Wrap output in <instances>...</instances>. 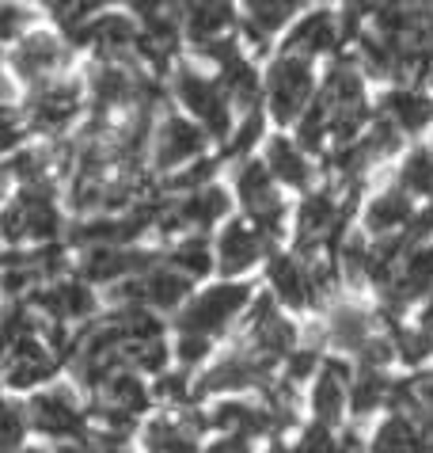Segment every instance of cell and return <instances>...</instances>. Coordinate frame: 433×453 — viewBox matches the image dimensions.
I'll use <instances>...</instances> for the list:
<instances>
[{"mask_svg": "<svg viewBox=\"0 0 433 453\" xmlns=\"http://www.w3.org/2000/svg\"><path fill=\"white\" fill-rule=\"evenodd\" d=\"M251 286L244 282H221V286H209L206 294L190 297L183 312H179V332L186 335H201V339H216L224 335L232 324L244 317V309H251Z\"/></svg>", "mask_w": 433, "mask_h": 453, "instance_id": "cell-1", "label": "cell"}, {"mask_svg": "<svg viewBox=\"0 0 433 453\" xmlns=\"http://www.w3.org/2000/svg\"><path fill=\"white\" fill-rule=\"evenodd\" d=\"M312 65L304 58H277L266 77V104H270L277 122H297L312 104Z\"/></svg>", "mask_w": 433, "mask_h": 453, "instance_id": "cell-2", "label": "cell"}, {"mask_svg": "<svg viewBox=\"0 0 433 453\" xmlns=\"http://www.w3.org/2000/svg\"><path fill=\"white\" fill-rule=\"evenodd\" d=\"M175 92H179L183 107L198 119V126L213 137H224L232 130V115H228V96L221 92V84L201 77L194 69H179L175 73Z\"/></svg>", "mask_w": 433, "mask_h": 453, "instance_id": "cell-3", "label": "cell"}, {"mask_svg": "<svg viewBox=\"0 0 433 453\" xmlns=\"http://www.w3.org/2000/svg\"><path fill=\"white\" fill-rule=\"evenodd\" d=\"M27 423L31 431L54 438V442H65V438H80V426H84V408L69 388H42L34 393L27 404Z\"/></svg>", "mask_w": 433, "mask_h": 453, "instance_id": "cell-4", "label": "cell"}, {"mask_svg": "<svg viewBox=\"0 0 433 453\" xmlns=\"http://www.w3.org/2000/svg\"><path fill=\"white\" fill-rule=\"evenodd\" d=\"M236 191L244 198V206L251 213V225L270 236L282 233V198H277V187H274V175L266 172V165H244L236 175Z\"/></svg>", "mask_w": 433, "mask_h": 453, "instance_id": "cell-5", "label": "cell"}, {"mask_svg": "<svg viewBox=\"0 0 433 453\" xmlns=\"http://www.w3.org/2000/svg\"><path fill=\"white\" fill-rule=\"evenodd\" d=\"M54 370H57V355L38 335H27V339H19V343L0 350V377H4L11 388H31L38 381H46Z\"/></svg>", "mask_w": 433, "mask_h": 453, "instance_id": "cell-6", "label": "cell"}, {"mask_svg": "<svg viewBox=\"0 0 433 453\" xmlns=\"http://www.w3.org/2000/svg\"><path fill=\"white\" fill-rule=\"evenodd\" d=\"M433 294V244H414L399 259L396 274L384 282V297L391 309H406Z\"/></svg>", "mask_w": 433, "mask_h": 453, "instance_id": "cell-7", "label": "cell"}, {"mask_svg": "<svg viewBox=\"0 0 433 453\" xmlns=\"http://www.w3.org/2000/svg\"><path fill=\"white\" fill-rule=\"evenodd\" d=\"M282 419L266 408V404H247V400H221L213 404L206 415V431L216 434H239V438H262V434H274Z\"/></svg>", "mask_w": 433, "mask_h": 453, "instance_id": "cell-8", "label": "cell"}, {"mask_svg": "<svg viewBox=\"0 0 433 453\" xmlns=\"http://www.w3.org/2000/svg\"><path fill=\"white\" fill-rule=\"evenodd\" d=\"M34 305L54 324H80L95 312V294L87 282L57 279V282H46L34 289Z\"/></svg>", "mask_w": 433, "mask_h": 453, "instance_id": "cell-9", "label": "cell"}, {"mask_svg": "<svg viewBox=\"0 0 433 453\" xmlns=\"http://www.w3.org/2000/svg\"><path fill=\"white\" fill-rule=\"evenodd\" d=\"M206 415H156L145 426V449L148 453H198Z\"/></svg>", "mask_w": 433, "mask_h": 453, "instance_id": "cell-10", "label": "cell"}, {"mask_svg": "<svg viewBox=\"0 0 433 453\" xmlns=\"http://www.w3.org/2000/svg\"><path fill=\"white\" fill-rule=\"evenodd\" d=\"M350 404V373L342 362H323L315 370V385H312V415L320 426H338L342 415Z\"/></svg>", "mask_w": 433, "mask_h": 453, "instance_id": "cell-11", "label": "cell"}, {"mask_svg": "<svg viewBox=\"0 0 433 453\" xmlns=\"http://www.w3.org/2000/svg\"><path fill=\"white\" fill-rule=\"evenodd\" d=\"M270 248V236H266L259 225L251 221H232L216 241V263H221L224 274H239L259 263V256Z\"/></svg>", "mask_w": 433, "mask_h": 453, "instance_id": "cell-12", "label": "cell"}, {"mask_svg": "<svg viewBox=\"0 0 433 453\" xmlns=\"http://www.w3.org/2000/svg\"><path fill=\"white\" fill-rule=\"evenodd\" d=\"M206 149V130L198 122L175 119L168 115L160 122L156 134V168H179L186 160H198V153Z\"/></svg>", "mask_w": 433, "mask_h": 453, "instance_id": "cell-13", "label": "cell"}, {"mask_svg": "<svg viewBox=\"0 0 433 453\" xmlns=\"http://www.w3.org/2000/svg\"><path fill=\"white\" fill-rule=\"evenodd\" d=\"M186 35L190 42L209 50L213 42H221L236 23V12H232V0H186Z\"/></svg>", "mask_w": 433, "mask_h": 453, "instance_id": "cell-14", "label": "cell"}, {"mask_svg": "<svg viewBox=\"0 0 433 453\" xmlns=\"http://www.w3.org/2000/svg\"><path fill=\"white\" fill-rule=\"evenodd\" d=\"M76 107H80V88L76 84H46L31 96L27 115L34 130H61L76 119Z\"/></svg>", "mask_w": 433, "mask_h": 453, "instance_id": "cell-15", "label": "cell"}, {"mask_svg": "<svg viewBox=\"0 0 433 453\" xmlns=\"http://www.w3.org/2000/svg\"><path fill=\"white\" fill-rule=\"evenodd\" d=\"M266 279L274 286V297L282 301L285 309H308L315 305V286L304 271V263L297 256H274L270 267H266Z\"/></svg>", "mask_w": 433, "mask_h": 453, "instance_id": "cell-16", "label": "cell"}, {"mask_svg": "<svg viewBox=\"0 0 433 453\" xmlns=\"http://www.w3.org/2000/svg\"><path fill=\"white\" fill-rule=\"evenodd\" d=\"M368 453H429V434L411 415L391 411L384 423H376L373 438H368Z\"/></svg>", "mask_w": 433, "mask_h": 453, "instance_id": "cell-17", "label": "cell"}, {"mask_svg": "<svg viewBox=\"0 0 433 453\" xmlns=\"http://www.w3.org/2000/svg\"><path fill=\"white\" fill-rule=\"evenodd\" d=\"M65 42L54 39V35H31V39H23L19 50H16V69L23 81H42L49 73H57L65 65Z\"/></svg>", "mask_w": 433, "mask_h": 453, "instance_id": "cell-18", "label": "cell"}, {"mask_svg": "<svg viewBox=\"0 0 433 453\" xmlns=\"http://www.w3.org/2000/svg\"><path fill=\"white\" fill-rule=\"evenodd\" d=\"M19 213H23V241H54L61 229V213L49 198V187L38 183L19 195Z\"/></svg>", "mask_w": 433, "mask_h": 453, "instance_id": "cell-19", "label": "cell"}, {"mask_svg": "<svg viewBox=\"0 0 433 453\" xmlns=\"http://www.w3.org/2000/svg\"><path fill=\"white\" fill-rule=\"evenodd\" d=\"M141 289H145V305L160 309V312H175L179 305L190 301V279L179 274L168 263H156L141 274Z\"/></svg>", "mask_w": 433, "mask_h": 453, "instance_id": "cell-20", "label": "cell"}, {"mask_svg": "<svg viewBox=\"0 0 433 453\" xmlns=\"http://www.w3.org/2000/svg\"><path fill=\"white\" fill-rule=\"evenodd\" d=\"M80 39L99 46L107 58H122V54H130V50H137V27L125 16H114L110 12V16H99L92 23H84Z\"/></svg>", "mask_w": 433, "mask_h": 453, "instance_id": "cell-21", "label": "cell"}, {"mask_svg": "<svg viewBox=\"0 0 433 453\" xmlns=\"http://www.w3.org/2000/svg\"><path fill=\"white\" fill-rule=\"evenodd\" d=\"M384 119L396 126V130H403V134H418L422 126L433 122V99L422 96V92H411V88L391 92L384 99Z\"/></svg>", "mask_w": 433, "mask_h": 453, "instance_id": "cell-22", "label": "cell"}, {"mask_svg": "<svg viewBox=\"0 0 433 453\" xmlns=\"http://www.w3.org/2000/svg\"><path fill=\"white\" fill-rule=\"evenodd\" d=\"M335 42H338L335 19H330L327 12H315V16H308L297 31L289 35V50H285V54L308 61V58H320V54H327V50H335Z\"/></svg>", "mask_w": 433, "mask_h": 453, "instance_id": "cell-23", "label": "cell"}, {"mask_svg": "<svg viewBox=\"0 0 433 453\" xmlns=\"http://www.w3.org/2000/svg\"><path fill=\"white\" fill-rule=\"evenodd\" d=\"M247 4V39L251 46H266V39L282 27L304 0H244Z\"/></svg>", "mask_w": 433, "mask_h": 453, "instance_id": "cell-24", "label": "cell"}, {"mask_svg": "<svg viewBox=\"0 0 433 453\" xmlns=\"http://www.w3.org/2000/svg\"><path fill=\"white\" fill-rule=\"evenodd\" d=\"M266 172L274 180H282L289 187H308L312 183V165L304 160L300 145H292L289 137H274L270 149H266Z\"/></svg>", "mask_w": 433, "mask_h": 453, "instance_id": "cell-25", "label": "cell"}, {"mask_svg": "<svg viewBox=\"0 0 433 453\" xmlns=\"http://www.w3.org/2000/svg\"><path fill=\"white\" fill-rule=\"evenodd\" d=\"M406 221H411V198H406L403 191H384L373 206L365 210V225H368V233L380 236V241L396 236Z\"/></svg>", "mask_w": 433, "mask_h": 453, "instance_id": "cell-26", "label": "cell"}, {"mask_svg": "<svg viewBox=\"0 0 433 453\" xmlns=\"http://www.w3.org/2000/svg\"><path fill=\"white\" fill-rule=\"evenodd\" d=\"M380 404H391V385H388V377H384V370L361 366L358 377H350V404H346V411L368 415V411H376Z\"/></svg>", "mask_w": 433, "mask_h": 453, "instance_id": "cell-27", "label": "cell"}, {"mask_svg": "<svg viewBox=\"0 0 433 453\" xmlns=\"http://www.w3.org/2000/svg\"><path fill=\"white\" fill-rule=\"evenodd\" d=\"M327 332H330V339H335V347H342V350H358L373 339L376 332H373V324H368V317L361 309H335L330 312V324H327Z\"/></svg>", "mask_w": 433, "mask_h": 453, "instance_id": "cell-28", "label": "cell"}, {"mask_svg": "<svg viewBox=\"0 0 433 453\" xmlns=\"http://www.w3.org/2000/svg\"><path fill=\"white\" fill-rule=\"evenodd\" d=\"M168 267H175L179 274H186V279L194 282V279H201V274L213 271V251H209V244L201 241V236H190V241L171 248Z\"/></svg>", "mask_w": 433, "mask_h": 453, "instance_id": "cell-29", "label": "cell"}, {"mask_svg": "<svg viewBox=\"0 0 433 453\" xmlns=\"http://www.w3.org/2000/svg\"><path fill=\"white\" fill-rule=\"evenodd\" d=\"M27 408L16 400H0V453H23L27 449Z\"/></svg>", "mask_w": 433, "mask_h": 453, "instance_id": "cell-30", "label": "cell"}, {"mask_svg": "<svg viewBox=\"0 0 433 453\" xmlns=\"http://www.w3.org/2000/svg\"><path fill=\"white\" fill-rule=\"evenodd\" d=\"M399 187H403V195H429L433 191V157L426 149H418V153H411L403 160Z\"/></svg>", "mask_w": 433, "mask_h": 453, "instance_id": "cell-31", "label": "cell"}, {"mask_svg": "<svg viewBox=\"0 0 433 453\" xmlns=\"http://www.w3.org/2000/svg\"><path fill=\"white\" fill-rule=\"evenodd\" d=\"M34 335V320H31V309L23 305V301H8L4 309H0V350L19 343V339Z\"/></svg>", "mask_w": 433, "mask_h": 453, "instance_id": "cell-32", "label": "cell"}, {"mask_svg": "<svg viewBox=\"0 0 433 453\" xmlns=\"http://www.w3.org/2000/svg\"><path fill=\"white\" fill-rule=\"evenodd\" d=\"M297 122H300V145L304 149H320L327 142V111H323L320 99H312L308 111H304Z\"/></svg>", "mask_w": 433, "mask_h": 453, "instance_id": "cell-33", "label": "cell"}, {"mask_svg": "<svg viewBox=\"0 0 433 453\" xmlns=\"http://www.w3.org/2000/svg\"><path fill=\"white\" fill-rule=\"evenodd\" d=\"M209 343H213V339H201V335H186V332H179V343H175V358H179V366H183V370H194L198 362L209 355Z\"/></svg>", "mask_w": 433, "mask_h": 453, "instance_id": "cell-34", "label": "cell"}, {"mask_svg": "<svg viewBox=\"0 0 433 453\" xmlns=\"http://www.w3.org/2000/svg\"><path fill=\"white\" fill-rule=\"evenodd\" d=\"M23 23H27V12H23L19 4H11V0H0V42L16 39V35L23 31Z\"/></svg>", "mask_w": 433, "mask_h": 453, "instance_id": "cell-35", "label": "cell"}, {"mask_svg": "<svg viewBox=\"0 0 433 453\" xmlns=\"http://www.w3.org/2000/svg\"><path fill=\"white\" fill-rule=\"evenodd\" d=\"M87 8H92V0H49V12H54L65 27H76Z\"/></svg>", "mask_w": 433, "mask_h": 453, "instance_id": "cell-36", "label": "cell"}, {"mask_svg": "<svg viewBox=\"0 0 433 453\" xmlns=\"http://www.w3.org/2000/svg\"><path fill=\"white\" fill-rule=\"evenodd\" d=\"M198 453H254L251 438H239V434H216L213 442H206Z\"/></svg>", "mask_w": 433, "mask_h": 453, "instance_id": "cell-37", "label": "cell"}, {"mask_svg": "<svg viewBox=\"0 0 433 453\" xmlns=\"http://www.w3.org/2000/svg\"><path fill=\"white\" fill-rule=\"evenodd\" d=\"M0 241H4V244L23 241V213H19V206H11V210L0 213Z\"/></svg>", "mask_w": 433, "mask_h": 453, "instance_id": "cell-38", "label": "cell"}, {"mask_svg": "<svg viewBox=\"0 0 433 453\" xmlns=\"http://www.w3.org/2000/svg\"><path fill=\"white\" fill-rule=\"evenodd\" d=\"M418 332H422V335L429 339V343H433V301H429L426 312H422V328H418Z\"/></svg>", "mask_w": 433, "mask_h": 453, "instance_id": "cell-39", "label": "cell"}, {"mask_svg": "<svg viewBox=\"0 0 433 453\" xmlns=\"http://www.w3.org/2000/svg\"><path fill=\"white\" fill-rule=\"evenodd\" d=\"M0 99H8V81L0 77Z\"/></svg>", "mask_w": 433, "mask_h": 453, "instance_id": "cell-40", "label": "cell"}, {"mask_svg": "<svg viewBox=\"0 0 433 453\" xmlns=\"http://www.w3.org/2000/svg\"><path fill=\"white\" fill-rule=\"evenodd\" d=\"M0 191H4V172H0Z\"/></svg>", "mask_w": 433, "mask_h": 453, "instance_id": "cell-41", "label": "cell"}]
</instances>
